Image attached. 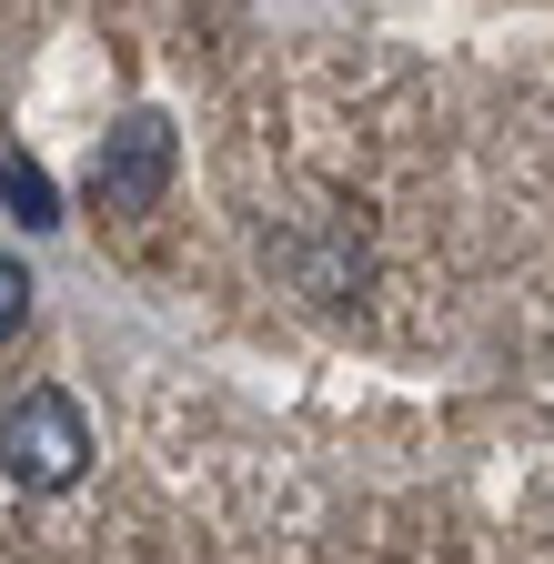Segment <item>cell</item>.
Instances as JSON below:
<instances>
[{"label":"cell","instance_id":"6da1fadb","mask_svg":"<svg viewBox=\"0 0 554 564\" xmlns=\"http://www.w3.org/2000/svg\"><path fill=\"white\" fill-rule=\"evenodd\" d=\"M0 474H11L21 494H72L91 474V423H82V403L51 393V383L11 393V403H0Z\"/></svg>","mask_w":554,"mask_h":564},{"label":"cell","instance_id":"7a4b0ae2","mask_svg":"<svg viewBox=\"0 0 554 564\" xmlns=\"http://www.w3.org/2000/svg\"><path fill=\"white\" fill-rule=\"evenodd\" d=\"M172 182V121L162 111H131L111 141H101V162H91V202L101 212H152Z\"/></svg>","mask_w":554,"mask_h":564},{"label":"cell","instance_id":"3957f363","mask_svg":"<svg viewBox=\"0 0 554 564\" xmlns=\"http://www.w3.org/2000/svg\"><path fill=\"white\" fill-rule=\"evenodd\" d=\"M21 323H31V272H21L11 252H0V343H11Z\"/></svg>","mask_w":554,"mask_h":564},{"label":"cell","instance_id":"277c9868","mask_svg":"<svg viewBox=\"0 0 554 564\" xmlns=\"http://www.w3.org/2000/svg\"><path fill=\"white\" fill-rule=\"evenodd\" d=\"M0 192H11V202L31 212V223H51V182H41V172H21V162H0Z\"/></svg>","mask_w":554,"mask_h":564}]
</instances>
